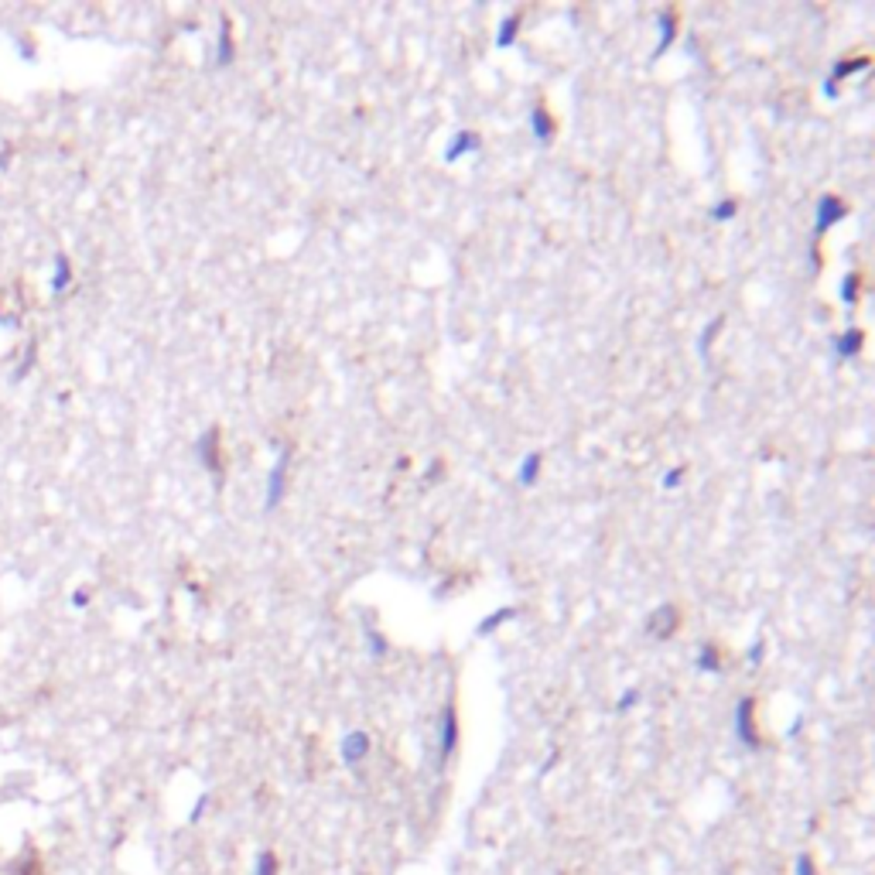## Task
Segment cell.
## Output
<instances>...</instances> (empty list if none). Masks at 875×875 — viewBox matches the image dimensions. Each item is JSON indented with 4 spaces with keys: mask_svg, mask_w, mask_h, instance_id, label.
Returning a JSON list of instances; mask_svg holds the SVG:
<instances>
[{
    "mask_svg": "<svg viewBox=\"0 0 875 875\" xmlns=\"http://www.w3.org/2000/svg\"><path fill=\"white\" fill-rule=\"evenodd\" d=\"M284 466H288V455H281V462L273 466L271 479H267V509L273 503H281V492H284Z\"/></svg>",
    "mask_w": 875,
    "mask_h": 875,
    "instance_id": "obj_5",
    "label": "cell"
},
{
    "mask_svg": "<svg viewBox=\"0 0 875 875\" xmlns=\"http://www.w3.org/2000/svg\"><path fill=\"white\" fill-rule=\"evenodd\" d=\"M14 875H45V869H41L38 852H35V848H28V852H24V858H21V862H14Z\"/></svg>",
    "mask_w": 875,
    "mask_h": 875,
    "instance_id": "obj_13",
    "label": "cell"
},
{
    "mask_svg": "<svg viewBox=\"0 0 875 875\" xmlns=\"http://www.w3.org/2000/svg\"><path fill=\"white\" fill-rule=\"evenodd\" d=\"M855 294H858V273H848L845 284H841V298L845 301H855Z\"/></svg>",
    "mask_w": 875,
    "mask_h": 875,
    "instance_id": "obj_19",
    "label": "cell"
},
{
    "mask_svg": "<svg viewBox=\"0 0 875 875\" xmlns=\"http://www.w3.org/2000/svg\"><path fill=\"white\" fill-rule=\"evenodd\" d=\"M366 753H370V736H366V732H349V736L342 739V759H346L349 766H356Z\"/></svg>",
    "mask_w": 875,
    "mask_h": 875,
    "instance_id": "obj_4",
    "label": "cell"
},
{
    "mask_svg": "<svg viewBox=\"0 0 875 875\" xmlns=\"http://www.w3.org/2000/svg\"><path fill=\"white\" fill-rule=\"evenodd\" d=\"M517 31H520V14H506V21L500 24V35H496V48H509L517 41Z\"/></svg>",
    "mask_w": 875,
    "mask_h": 875,
    "instance_id": "obj_9",
    "label": "cell"
},
{
    "mask_svg": "<svg viewBox=\"0 0 875 875\" xmlns=\"http://www.w3.org/2000/svg\"><path fill=\"white\" fill-rule=\"evenodd\" d=\"M455 749H459V715H455V708H445V715H442V736H438V756L451 759Z\"/></svg>",
    "mask_w": 875,
    "mask_h": 875,
    "instance_id": "obj_2",
    "label": "cell"
},
{
    "mask_svg": "<svg viewBox=\"0 0 875 875\" xmlns=\"http://www.w3.org/2000/svg\"><path fill=\"white\" fill-rule=\"evenodd\" d=\"M530 123H534V137H537L541 144H547V140L554 137V120H551V114H547L544 106H537V110L530 114Z\"/></svg>",
    "mask_w": 875,
    "mask_h": 875,
    "instance_id": "obj_6",
    "label": "cell"
},
{
    "mask_svg": "<svg viewBox=\"0 0 875 875\" xmlns=\"http://www.w3.org/2000/svg\"><path fill=\"white\" fill-rule=\"evenodd\" d=\"M517 616V609H500V612H489L486 619L479 623V636H489V629H500L506 619H513Z\"/></svg>",
    "mask_w": 875,
    "mask_h": 875,
    "instance_id": "obj_15",
    "label": "cell"
},
{
    "mask_svg": "<svg viewBox=\"0 0 875 875\" xmlns=\"http://www.w3.org/2000/svg\"><path fill=\"white\" fill-rule=\"evenodd\" d=\"M749 657H753V663H759V657H762V643H756V646H753V653H749Z\"/></svg>",
    "mask_w": 875,
    "mask_h": 875,
    "instance_id": "obj_21",
    "label": "cell"
},
{
    "mask_svg": "<svg viewBox=\"0 0 875 875\" xmlns=\"http://www.w3.org/2000/svg\"><path fill=\"white\" fill-rule=\"evenodd\" d=\"M541 462H544V459H541V451L526 455L524 462H520V483H524V486H534V483H537V475H541Z\"/></svg>",
    "mask_w": 875,
    "mask_h": 875,
    "instance_id": "obj_11",
    "label": "cell"
},
{
    "mask_svg": "<svg viewBox=\"0 0 875 875\" xmlns=\"http://www.w3.org/2000/svg\"><path fill=\"white\" fill-rule=\"evenodd\" d=\"M253 875H281V858H277V852H271V848H264V852L257 855V865H253Z\"/></svg>",
    "mask_w": 875,
    "mask_h": 875,
    "instance_id": "obj_10",
    "label": "cell"
},
{
    "mask_svg": "<svg viewBox=\"0 0 875 875\" xmlns=\"http://www.w3.org/2000/svg\"><path fill=\"white\" fill-rule=\"evenodd\" d=\"M721 667V653H719V646H711V643H704L701 646V653H698V670H704V674H715Z\"/></svg>",
    "mask_w": 875,
    "mask_h": 875,
    "instance_id": "obj_12",
    "label": "cell"
},
{
    "mask_svg": "<svg viewBox=\"0 0 875 875\" xmlns=\"http://www.w3.org/2000/svg\"><path fill=\"white\" fill-rule=\"evenodd\" d=\"M862 349V332L858 329H848L841 339L835 342V352H837V359H852L855 352Z\"/></svg>",
    "mask_w": 875,
    "mask_h": 875,
    "instance_id": "obj_8",
    "label": "cell"
},
{
    "mask_svg": "<svg viewBox=\"0 0 875 875\" xmlns=\"http://www.w3.org/2000/svg\"><path fill=\"white\" fill-rule=\"evenodd\" d=\"M684 479H687V468L677 466V468H670V472L663 475V479H660V486H663V489H677V486H681V483H684Z\"/></svg>",
    "mask_w": 875,
    "mask_h": 875,
    "instance_id": "obj_16",
    "label": "cell"
},
{
    "mask_svg": "<svg viewBox=\"0 0 875 875\" xmlns=\"http://www.w3.org/2000/svg\"><path fill=\"white\" fill-rule=\"evenodd\" d=\"M794 875H820L817 872V862L811 855H800L797 865H794Z\"/></svg>",
    "mask_w": 875,
    "mask_h": 875,
    "instance_id": "obj_18",
    "label": "cell"
},
{
    "mask_svg": "<svg viewBox=\"0 0 875 875\" xmlns=\"http://www.w3.org/2000/svg\"><path fill=\"white\" fill-rule=\"evenodd\" d=\"M736 728H739V739L749 745V749H759L762 742H759V732H756V719H753V701L745 698L739 701V708H736Z\"/></svg>",
    "mask_w": 875,
    "mask_h": 875,
    "instance_id": "obj_3",
    "label": "cell"
},
{
    "mask_svg": "<svg viewBox=\"0 0 875 875\" xmlns=\"http://www.w3.org/2000/svg\"><path fill=\"white\" fill-rule=\"evenodd\" d=\"M475 147H479V137H475V134H459V137H455V144H448L445 161H451V164H455L459 157L468 155V151H475Z\"/></svg>",
    "mask_w": 875,
    "mask_h": 875,
    "instance_id": "obj_7",
    "label": "cell"
},
{
    "mask_svg": "<svg viewBox=\"0 0 875 875\" xmlns=\"http://www.w3.org/2000/svg\"><path fill=\"white\" fill-rule=\"evenodd\" d=\"M848 215V206L837 198V195H820V202H817V233H824L828 226H835Z\"/></svg>",
    "mask_w": 875,
    "mask_h": 875,
    "instance_id": "obj_1",
    "label": "cell"
},
{
    "mask_svg": "<svg viewBox=\"0 0 875 875\" xmlns=\"http://www.w3.org/2000/svg\"><path fill=\"white\" fill-rule=\"evenodd\" d=\"M739 213V198H721L719 206H711V219L715 223H732Z\"/></svg>",
    "mask_w": 875,
    "mask_h": 875,
    "instance_id": "obj_14",
    "label": "cell"
},
{
    "mask_svg": "<svg viewBox=\"0 0 875 875\" xmlns=\"http://www.w3.org/2000/svg\"><path fill=\"white\" fill-rule=\"evenodd\" d=\"M636 701H640V691H623V698H619V704H616V711H629Z\"/></svg>",
    "mask_w": 875,
    "mask_h": 875,
    "instance_id": "obj_20",
    "label": "cell"
},
{
    "mask_svg": "<svg viewBox=\"0 0 875 875\" xmlns=\"http://www.w3.org/2000/svg\"><path fill=\"white\" fill-rule=\"evenodd\" d=\"M719 329H721V318H715V322H711V325H708V329H704V335H701V342H698L701 356H704V352H708V346H711V339H715V335H719Z\"/></svg>",
    "mask_w": 875,
    "mask_h": 875,
    "instance_id": "obj_17",
    "label": "cell"
}]
</instances>
